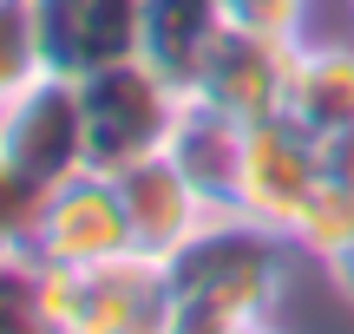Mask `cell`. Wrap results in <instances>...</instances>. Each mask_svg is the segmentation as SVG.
<instances>
[{"mask_svg": "<svg viewBox=\"0 0 354 334\" xmlns=\"http://www.w3.org/2000/svg\"><path fill=\"white\" fill-rule=\"evenodd\" d=\"M295 256H302L295 236L269 230V223L243 217V210H216L165 262V275H171V295H184V302H210V308L236 315V322H269L276 302L289 295Z\"/></svg>", "mask_w": 354, "mask_h": 334, "instance_id": "6da1fadb", "label": "cell"}, {"mask_svg": "<svg viewBox=\"0 0 354 334\" xmlns=\"http://www.w3.org/2000/svg\"><path fill=\"white\" fill-rule=\"evenodd\" d=\"M79 105H86V164L118 177L138 157L171 151V131L184 118V86H171L145 59H118L79 79Z\"/></svg>", "mask_w": 354, "mask_h": 334, "instance_id": "7a4b0ae2", "label": "cell"}, {"mask_svg": "<svg viewBox=\"0 0 354 334\" xmlns=\"http://www.w3.org/2000/svg\"><path fill=\"white\" fill-rule=\"evenodd\" d=\"M53 302L66 334H165L171 275L165 262L125 249L92 269H53Z\"/></svg>", "mask_w": 354, "mask_h": 334, "instance_id": "3957f363", "label": "cell"}, {"mask_svg": "<svg viewBox=\"0 0 354 334\" xmlns=\"http://www.w3.org/2000/svg\"><path fill=\"white\" fill-rule=\"evenodd\" d=\"M0 157L39 190L79 177L86 170V105H79V79L33 72L7 105H0Z\"/></svg>", "mask_w": 354, "mask_h": 334, "instance_id": "277c9868", "label": "cell"}, {"mask_svg": "<svg viewBox=\"0 0 354 334\" xmlns=\"http://www.w3.org/2000/svg\"><path fill=\"white\" fill-rule=\"evenodd\" d=\"M295 52H302V39H276V33H256V26L230 20L223 33H216V46L203 52L197 79H190V99L223 112V118H236V125L282 118L289 112Z\"/></svg>", "mask_w": 354, "mask_h": 334, "instance_id": "5b68a950", "label": "cell"}, {"mask_svg": "<svg viewBox=\"0 0 354 334\" xmlns=\"http://www.w3.org/2000/svg\"><path fill=\"white\" fill-rule=\"evenodd\" d=\"M322 177H328V170H322V144L308 138L289 112L263 118V125L243 131V164H236V197H230V210H243V217L295 236V223H302V210H308V197H315Z\"/></svg>", "mask_w": 354, "mask_h": 334, "instance_id": "8992f818", "label": "cell"}, {"mask_svg": "<svg viewBox=\"0 0 354 334\" xmlns=\"http://www.w3.org/2000/svg\"><path fill=\"white\" fill-rule=\"evenodd\" d=\"M26 33L39 72L86 79L138 59V0H26Z\"/></svg>", "mask_w": 354, "mask_h": 334, "instance_id": "52a82bcc", "label": "cell"}, {"mask_svg": "<svg viewBox=\"0 0 354 334\" xmlns=\"http://www.w3.org/2000/svg\"><path fill=\"white\" fill-rule=\"evenodd\" d=\"M131 249V223H125V197H118L112 170H79V177L53 184L39 204V236L33 256L53 269H92Z\"/></svg>", "mask_w": 354, "mask_h": 334, "instance_id": "ba28073f", "label": "cell"}, {"mask_svg": "<svg viewBox=\"0 0 354 334\" xmlns=\"http://www.w3.org/2000/svg\"><path fill=\"white\" fill-rule=\"evenodd\" d=\"M118 197H125V223H131V249L151 262H171L203 223L216 217V204L184 177L171 151L138 157V164L118 170Z\"/></svg>", "mask_w": 354, "mask_h": 334, "instance_id": "9c48e42d", "label": "cell"}, {"mask_svg": "<svg viewBox=\"0 0 354 334\" xmlns=\"http://www.w3.org/2000/svg\"><path fill=\"white\" fill-rule=\"evenodd\" d=\"M230 26L223 0H138V59L190 92L203 52Z\"/></svg>", "mask_w": 354, "mask_h": 334, "instance_id": "30bf717a", "label": "cell"}, {"mask_svg": "<svg viewBox=\"0 0 354 334\" xmlns=\"http://www.w3.org/2000/svg\"><path fill=\"white\" fill-rule=\"evenodd\" d=\"M289 118L315 144L354 125V46L348 39H302L295 79H289Z\"/></svg>", "mask_w": 354, "mask_h": 334, "instance_id": "8fae6325", "label": "cell"}, {"mask_svg": "<svg viewBox=\"0 0 354 334\" xmlns=\"http://www.w3.org/2000/svg\"><path fill=\"white\" fill-rule=\"evenodd\" d=\"M243 131H250V125H236V118L210 112V105H197V99L184 92V118H177V131H171V157L184 164V177L197 184L216 210H230V197H236Z\"/></svg>", "mask_w": 354, "mask_h": 334, "instance_id": "7c38bea8", "label": "cell"}, {"mask_svg": "<svg viewBox=\"0 0 354 334\" xmlns=\"http://www.w3.org/2000/svg\"><path fill=\"white\" fill-rule=\"evenodd\" d=\"M0 334H66L59 302H53V262L0 256Z\"/></svg>", "mask_w": 354, "mask_h": 334, "instance_id": "4fadbf2b", "label": "cell"}, {"mask_svg": "<svg viewBox=\"0 0 354 334\" xmlns=\"http://www.w3.org/2000/svg\"><path fill=\"white\" fill-rule=\"evenodd\" d=\"M348 243H354V184L322 177L315 197H308V210H302V223H295V249H302L308 262L328 269Z\"/></svg>", "mask_w": 354, "mask_h": 334, "instance_id": "5bb4252c", "label": "cell"}, {"mask_svg": "<svg viewBox=\"0 0 354 334\" xmlns=\"http://www.w3.org/2000/svg\"><path fill=\"white\" fill-rule=\"evenodd\" d=\"M39 204H46V190H39L33 177H20V170L0 157V256H26V249H33Z\"/></svg>", "mask_w": 354, "mask_h": 334, "instance_id": "9a60e30c", "label": "cell"}, {"mask_svg": "<svg viewBox=\"0 0 354 334\" xmlns=\"http://www.w3.org/2000/svg\"><path fill=\"white\" fill-rule=\"evenodd\" d=\"M33 33H26V0H0V105L33 79Z\"/></svg>", "mask_w": 354, "mask_h": 334, "instance_id": "2e32d148", "label": "cell"}, {"mask_svg": "<svg viewBox=\"0 0 354 334\" xmlns=\"http://www.w3.org/2000/svg\"><path fill=\"white\" fill-rule=\"evenodd\" d=\"M223 13L236 26H256V33H276V39L308 33V0H223Z\"/></svg>", "mask_w": 354, "mask_h": 334, "instance_id": "e0dca14e", "label": "cell"}, {"mask_svg": "<svg viewBox=\"0 0 354 334\" xmlns=\"http://www.w3.org/2000/svg\"><path fill=\"white\" fill-rule=\"evenodd\" d=\"M236 328H250V322H236V315L210 308V302H184V295H171L165 334H236Z\"/></svg>", "mask_w": 354, "mask_h": 334, "instance_id": "ac0fdd59", "label": "cell"}, {"mask_svg": "<svg viewBox=\"0 0 354 334\" xmlns=\"http://www.w3.org/2000/svg\"><path fill=\"white\" fill-rule=\"evenodd\" d=\"M322 170L342 177V184H354V125L335 131V138H322Z\"/></svg>", "mask_w": 354, "mask_h": 334, "instance_id": "d6986e66", "label": "cell"}, {"mask_svg": "<svg viewBox=\"0 0 354 334\" xmlns=\"http://www.w3.org/2000/svg\"><path fill=\"white\" fill-rule=\"evenodd\" d=\"M328 282H335V288H342V295L354 302V243H348V249H342V256H335V262H328Z\"/></svg>", "mask_w": 354, "mask_h": 334, "instance_id": "ffe728a7", "label": "cell"}, {"mask_svg": "<svg viewBox=\"0 0 354 334\" xmlns=\"http://www.w3.org/2000/svg\"><path fill=\"white\" fill-rule=\"evenodd\" d=\"M348 7H354V0H348Z\"/></svg>", "mask_w": 354, "mask_h": 334, "instance_id": "44dd1931", "label": "cell"}]
</instances>
